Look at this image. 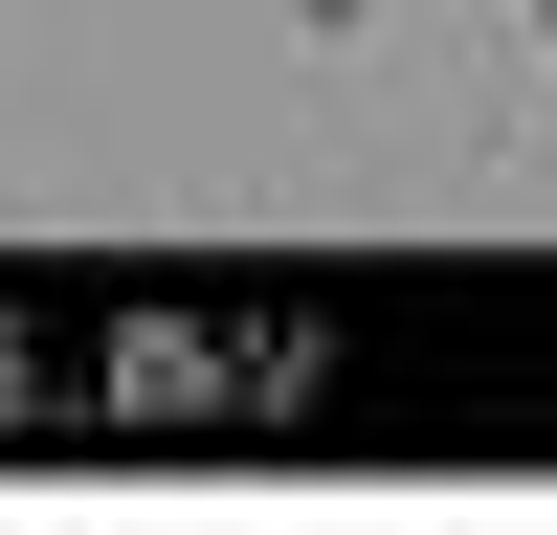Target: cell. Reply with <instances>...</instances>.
Instances as JSON below:
<instances>
[{"mask_svg": "<svg viewBox=\"0 0 557 535\" xmlns=\"http://www.w3.org/2000/svg\"><path fill=\"white\" fill-rule=\"evenodd\" d=\"M535 45H557V0H535Z\"/></svg>", "mask_w": 557, "mask_h": 535, "instance_id": "obj_1", "label": "cell"}]
</instances>
